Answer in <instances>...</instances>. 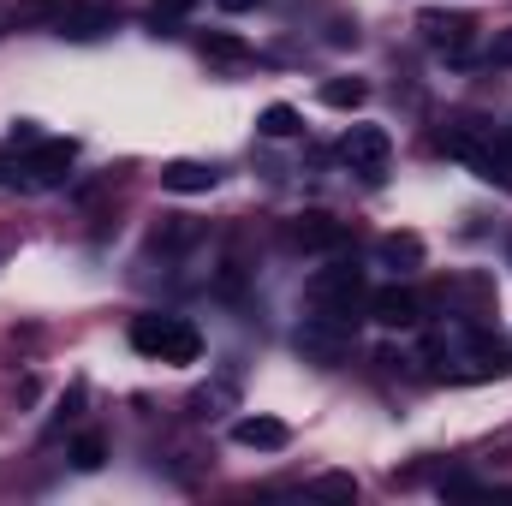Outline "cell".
<instances>
[{
    "instance_id": "20",
    "label": "cell",
    "mask_w": 512,
    "mask_h": 506,
    "mask_svg": "<svg viewBox=\"0 0 512 506\" xmlns=\"http://www.w3.org/2000/svg\"><path fill=\"white\" fill-rule=\"evenodd\" d=\"M316 495H334V501H352V495H358V483H352V477H322V483H316Z\"/></svg>"
},
{
    "instance_id": "19",
    "label": "cell",
    "mask_w": 512,
    "mask_h": 506,
    "mask_svg": "<svg viewBox=\"0 0 512 506\" xmlns=\"http://www.w3.org/2000/svg\"><path fill=\"white\" fill-rule=\"evenodd\" d=\"M203 54H215V60H245V42H239V36H209Z\"/></svg>"
},
{
    "instance_id": "7",
    "label": "cell",
    "mask_w": 512,
    "mask_h": 506,
    "mask_svg": "<svg viewBox=\"0 0 512 506\" xmlns=\"http://www.w3.org/2000/svg\"><path fill=\"white\" fill-rule=\"evenodd\" d=\"M340 155H346L358 173H382L387 155H393V143H387L382 126H352L346 137H340Z\"/></svg>"
},
{
    "instance_id": "3",
    "label": "cell",
    "mask_w": 512,
    "mask_h": 506,
    "mask_svg": "<svg viewBox=\"0 0 512 506\" xmlns=\"http://www.w3.org/2000/svg\"><path fill=\"white\" fill-rule=\"evenodd\" d=\"M447 143V155L453 161H465V167H477V179H501L507 185L512 173H507V155H501V137L489 126H477V120H459V126L441 137Z\"/></svg>"
},
{
    "instance_id": "16",
    "label": "cell",
    "mask_w": 512,
    "mask_h": 506,
    "mask_svg": "<svg viewBox=\"0 0 512 506\" xmlns=\"http://www.w3.org/2000/svg\"><path fill=\"white\" fill-rule=\"evenodd\" d=\"M102 459H108L102 435H78V447H72V465H78V471H102Z\"/></svg>"
},
{
    "instance_id": "10",
    "label": "cell",
    "mask_w": 512,
    "mask_h": 506,
    "mask_svg": "<svg viewBox=\"0 0 512 506\" xmlns=\"http://www.w3.org/2000/svg\"><path fill=\"white\" fill-rule=\"evenodd\" d=\"M233 441H239V447H256V453H280V447L292 441V429H286L280 417H239V423H233Z\"/></svg>"
},
{
    "instance_id": "12",
    "label": "cell",
    "mask_w": 512,
    "mask_h": 506,
    "mask_svg": "<svg viewBox=\"0 0 512 506\" xmlns=\"http://www.w3.org/2000/svg\"><path fill=\"white\" fill-rule=\"evenodd\" d=\"M161 185L179 191V197H197V191H215V167L209 161H167L161 167Z\"/></svg>"
},
{
    "instance_id": "21",
    "label": "cell",
    "mask_w": 512,
    "mask_h": 506,
    "mask_svg": "<svg viewBox=\"0 0 512 506\" xmlns=\"http://www.w3.org/2000/svg\"><path fill=\"white\" fill-rule=\"evenodd\" d=\"M489 66H512V30H501V36L489 42Z\"/></svg>"
},
{
    "instance_id": "1",
    "label": "cell",
    "mask_w": 512,
    "mask_h": 506,
    "mask_svg": "<svg viewBox=\"0 0 512 506\" xmlns=\"http://www.w3.org/2000/svg\"><path fill=\"white\" fill-rule=\"evenodd\" d=\"M131 346L155 364H197L203 358V334L185 316H137L131 322Z\"/></svg>"
},
{
    "instance_id": "15",
    "label": "cell",
    "mask_w": 512,
    "mask_h": 506,
    "mask_svg": "<svg viewBox=\"0 0 512 506\" xmlns=\"http://www.w3.org/2000/svg\"><path fill=\"white\" fill-rule=\"evenodd\" d=\"M256 131H262V137H298V131H304V120H298V108L268 102V108H262V120H256Z\"/></svg>"
},
{
    "instance_id": "4",
    "label": "cell",
    "mask_w": 512,
    "mask_h": 506,
    "mask_svg": "<svg viewBox=\"0 0 512 506\" xmlns=\"http://www.w3.org/2000/svg\"><path fill=\"white\" fill-rule=\"evenodd\" d=\"M72 161H78V143H72V137H48V143H36V149H30V161H24V185H36V191L66 185Z\"/></svg>"
},
{
    "instance_id": "8",
    "label": "cell",
    "mask_w": 512,
    "mask_h": 506,
    "mask_svg": "<svg viewBox=\"0 0 512 506\" xmlns=\"http://www.w3.org/2000/svg\"><path fill=\"white\" fill-rule=\"evenodd\" d=\"M370 316H376L382 328H417V322H423V304H417V292H405V286H382V292H370Z\"/></svg>"
},
{
    "instance_id": "11",
    "label": "cell",
    "mask_w": 512,
    "mask_h": 506,
    "mask_svg": "<svg viewBox=\"0 0 512 506\" xmlns=\"http://www.w3.org/2000/svg\"><path fill=\"white\" fill-rule=\"evenodd\" d=\"M102 30H114V6H72V12H60V36H72V42H96Z\"/></svg>"
},
{
    "instance_id": "2",
    "label": "cell",
    "mask_w": 512,
    "mask_h": 506,
    "mask_svg": "<svg viewBox=\"0 0 512 506\" xmlns=\"http://www.w3.org/2000/svg\"><path fill=\"white\" fill-rule=\"evenodd\" d=\"M304 298H310V310H322V316L358 322V304H370V292H364V268H352V262L316 268L310 286H304Z\"/></svg>"
},
{
    "instance_id": "6",
    "label": "cell",
    "mask_w": 512,
    "mask_h": 506,
    "mask_svg": "<svg viewBox=\"0 0 512 506\" xmlns=\"http://www.w3.org/2000/svg\"><path fill=\"white\" fill-rule=\"evenodd\" d=\"M346 334H352V322H340V316H310L304 328H298V352L304 358H322V364H334L340 352H346Z\"/></svg>"
},
{
    "instance_id": "13",
    "label": "cell",
    "mask_w": 512,
    "mask_h": 506,
    "mask_svg": "<svg viewBox=\"0 0 512 506\" xmlns=\"http://www.w3.org/2000/svg\"><path fill=\"white\" fill-rule=\"evenodd\" d=\"M376 262L393 268V274H411V268H423V239L417 233H387L376 245Z\"/></svg>"
},
{
    "instance_id": "9",
    "label": "cell",
    "mask_w": 512,
    "mask_h": 506,
    "mask_svg": "<svg viewBox=\"0 0 512 506\" xmlns=\"http://www.w3.org/2000/svg\"><path fill=\"white\" fill-rule=\"evenodd\" d=\"M286 239H292L298 251H334V245H346V227H340L334 215H298V221L286 227Z\"/></svg>"
},
{
    "instance_id": "5",
    "label": "cell",
    "mask_w": 512,
    "mask_h": 506,
    "mask_svg": "<svg viewBox=\"0 0 512 506\" xmlns=\"http://www.w3.org/2000/svg\"><path fill=\"white\" fill-rule=\"evenodd\" d=\"M417 30H423V42H429V48H441V54L465 60L477 18H471V12H423V18H417Z\"/></svg>"
},
{
    "instance_id": "18",
    "label": "cell",
    "mask_w": 512,
    "mask_h": 506,
    "mask_svg": "<svg viewBox=\"0 0 512 506\" xmlns=\"http://www.w3.org/2000/svg\"><path fill=\"white\" fill-rule=\"evenodd\" d=\"M209 405H233V387H197L191 393V411L197 417H209Z\"/></svg>"
},
{
    "instance_id": "23",
    "label": "cell",
    "mask_w": 512,
    "mask_h": 506,
    "mask_svg": "<svg viewBox=\"0 0 512 506\" xmlns=\"http://www.w3.org/2000/svg\"><path fill=\"white\" fill-rule=\"evenodd\" d=\"M221 6H227V12H251L256 0H221Z\"/></svg>"
},
{
    "instance_id": "17",
    "label": "cell",
    "mask_w": 512,
    "mask_h": 506,
    "mask_svg": "<svg viewBox=\"0 0 512 506\" xmlns=\"http://www.w3.org/2000/svg\"><path fill=\"white\" fill-rule=\"evenodd\" d=\"M191 6H197V0H155V6H149V24H155V30H167V24H173V18H185Z\"/></svg>"
},
{
    "instance_id": "22",
    "label": "cell",
    "mask_w": 512,
    "mask_h": 506,
    "mask_svg": "<svg viewBox=\"0 0 512 506\" xmlns=\"http://www.w3.org/2000/svg\"><path fill=\"white\" fill-rule=\"evenodd\" d=\"M501 155H507V173H512V126L501 131Z\"/></svg>"
},
{
    "instance_id": "14",
    "label": "cell",
    "mask_w": 512,
    "mask_h": 506,
    "mask_svg": "<svg viewBox=\"0 0 512 506\" xmlns=\"http://www.w3.org/2000/svg\"><path fill=\"white\" fill-rule=\"evenodd\" d=\"M322 102L340 108V114H346V108H364V102H370V84H364V78H334V84H322Z\"/></svg>"
},
{
    "instance_id": "24",
    "label": "cell",
    "mask_w": 512,
    "mask_h": 506,
    "mask_svg": "<svg viewBox=\"0 0 512 506\" xmlns=\"http://www.w3.org/2000/svg\"><path fill=\"white\" fill-rule=\"evenodd\" d=\"M0 173H6V149H0Z\"/></svg>"
}]
</instances>
